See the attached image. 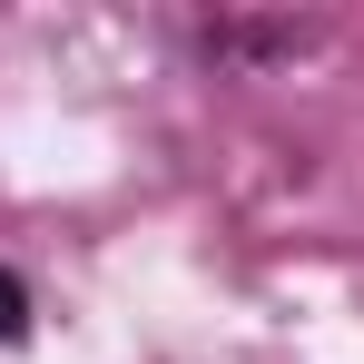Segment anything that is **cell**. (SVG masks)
<instances>
[{
	"label": "cell",
	"mask_w": 364,
	"mask_h": 364,
	"mask_svg": "<svg viewBox=\"0 0 364 364\" xmlns=\"http://www.w3.org/2000/svg\"><path fill=\"white\" fill-rule=\"evenodd\" d=\"M20 325H30V296H20V276H0V345H10Z\"/></svg>",
	"instance_id": "cell-1"
}]
</instances>
